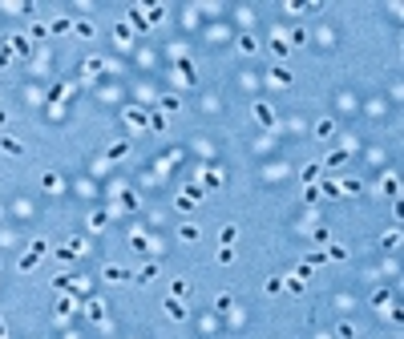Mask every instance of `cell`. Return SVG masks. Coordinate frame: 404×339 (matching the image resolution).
Returning a JSON list of instances; mask_svg holds the SVG:
<instances>
[{
    "mask_svg": "<svg viewBox=\"0 0 404 339\" xmlns=\"http://www.w3.org/2000/svg\"><path fill=\"white\" fill-rule=\"evenodd\" d=\"M344 162H347V154H344V150H336V154H328V166H332V170H336V166H344Z\"/></svg>",
    "mask_w": 404,
    "mask_h": 339,
    "instance_id": "cell-35",
    "label": "cell"
},
{
    "mask_svg": "<svg viewBox=\"0 0 404 339\" xmlns=\"http://www.w3.org/2000/svg\"><path fill=\"white\" fill-rule=\"evenodd\" d=\"M129 29H138V33H146V29H150V20H146V8H142V4H133V8H129Z\"/></svg>",
    "mask_w": 404,
    "mask_h": 339,
    "instance_id": "cell-1",
    "label": "cell"
},
{
    "mask_svg": "<svg viewBox=\"0 0 404 339\" xmlns=\"http://www.w3.org/2000/svg\"><path fill=\"white\" fill-rule=\"evenodd\" d=\"M178 238H182V242H198V226H194V222H182Z\"/></svg>",
    "mask_w": 404,
    "mask_h": 339,
    "instance_id": "cell-21",
    "label": "cell"
},
{
    "mask_svg": "<svg viewBox=\"0 0 404 339\" xmlns=\"http://www.w3.org/2000/svg\"><path fill=\"white\" fill-rule=\"evenodd\" d=\"M303 287H307V282L299 279V275H291V279H287V291H295V295H299V291H303Z\"/></svg>",
    "mask_w": 404,
    "mask_h": 339,
    "instance_id": "cell-38",
    "label": "cell"
},
{
    "mask_svg": "<svg viewBox=\"0 0 404 339\" xmlns=\"http://www.w3.org/2000/svg\"><path fill=\"white\" fill-rule=\"evenodd\" d=\"M238 49H243V53H259V41H255V37H238Z\"/></svg>",
    "mask_w": 404,
    "mask_h": 339,
    "instance_id": "cell-26",
    "label": "cell"
},
{
    "mask_svg": "<svg viewBox=\"0 0 404 339\" xmlns=\"http://www.w3.org/2000/svg\"><path fill=\"white\" fill-rule=\"evenodd\" d=\"M255 121H259V125H263V129H271V125H275V109H271V105H263V101H259V105H255Z\"/></svg>",
    "mask_w": 404,
    "mask_h": 339,
    "instance_id": "cell-2",
    "label": "cell"
},
{
    "mask_svg": "<svg viewBox=\"0 0 404 339\" xmlns=\"http://www.w3.org/2000/svg\"><path fill=\"white\" fill-rule=\"evenodd\" d=\"M315 242H319V246H328V242H332V238H328V226H315Z\"/></svg>",
    "mask_w": 404,
    "mask_h": 339,
    "instance_id": "cell-40",
    "label": "cell"
},
{
    "mask_svg": "<svg viewBox=\"0 0 404 339\" xmlns=\"http://www.w3.org/2000/svg\"><path fill=\"white\" fill-rule=\"evenodd\" d=\"M388 303H392L388 291H376V295H372V307H388Z\"/></svg>",
    "mask_w": 404,
    "mask_h": 339,
    "instance_id": "cell-33",
    "label": "cell"
},
{
    "mask_svg": "<svg viewBox=\"0 0 404 339\" xmlns=\"http://www.w3.org/2000/svg\"><path fill=\"white\" fill-rule=\"evenodd\" d=\"M146 117H150L146 109H125V121H129L133 129H146Z\"/></svg>",
    "mask_w": 404,
    "mask_h": 339,
    "instance_id": "cell-9",
    "label": "cell"
},
{
    "mask_svg": "<svg viewBox=\"0 0 404 339\" xmlns=\"http://www.w3.org/2000/svg\"><path fill=\"white\" fill-rule=\"evenodd\" d=\"M0 339H4V323H0Z\"/></svg>",
    "mask_w": 404,
    "mask_h": 339,
    "instance_id": "cell-46",
    "label": "cell"
},
{
    "mask_svg": "<svg viewBox=\"0 0 404 339\" xmlns=\"http://www.w3.org/2000/svg\"><path fill=\"white\" fill-rule=\"evenodd\" d=\"M206 186H219V174H214V170H206V174H202V190H206Z\"/></svg>",
    "mask_w": 404,
    "mask_h": 339,
    "instance_id": "cell-39",
    "label": "cell"
},
{
    "mask_svg": "<svg viewBox=\"0 0 404 339\" xmlns=\"http://www.w3.org/2000/svg\"><path fill=\"white\" fill-rule=\"evenodd\" d=\"M214 307H219V311H231L234 299H231V295H219V303H214Z\"/></svg>",
    "mask_w": 404,
    "mask_h": 339,
    "instance_id": "cell-43",
    "label": "cell"
},
{
    "mask_svg": "<svg viewBox=\"0 0 404 339\" xmlns=\"http://www.w3.org/2000/svg\"><path fill=\"white\" fill-rule=\"evenodd\" d=\"M287 45H307V33H303V29H291V37H287Z\"/></svg>",
    "mask_w": 404,
    "mask_h": 339,
    "instance_id": "cell-34",
    "label": "cell"
},
{
    "mask_svg": "<svg viewBox=\"0 0 404 339\" xmlns=\"http://www.w3.org/2000/svg\"><path fill=\"white\" fill-rule=\"evenodd\" d=\"M37 263H41V259H33V255H20V271H33Z\"/></svg>",
    "mask_w": 404,
    "mask_h": 339,
    "instance_id": "cell-42",
    "label": "cell"
},
{
    "mask_svg": "<svg viewBox=\"0 0 404 339\" xmlns=\"http://www.w3.org/2000/svg\"><path fill=\"white\" fill-rule=\"evenodd\" d=\"M85 311H89V319H105V303H97V299H85Z\"/></svg>",
    "mask_w": 404,
    "mask_h": 339,
    "instance_id": "cell-12",
    "label": "cell"
},
{
    "mask_svg": "<svg viewBox=\"0 0 404 339\" xmlns=\"http://www.w3.org/2000/svg\"><path fill=\"white\" fill-rule=\"evenodd\" d=\"M0 150H4L8 158H20V154H24V146H20L16 137H0Z\"/></svg>",
    "mask_w": 404,
    "mask_h": 339,
    "instance_id": "cell-7",
    "label": "cell"
},
{
    "mask_svg": "<svg viewBox=\"0 0 404 339\" xmlns=\"http://www.w3.org/2000/svg\"><path fill=\"white\" fill-rule=\"evenodd\" d=\"M332 133H336V121H332V117L315 121V137H332Z\"/></svg>",
    "mask_w": 404,
    "mask_h": 339,
    "instance_id": "cell-19",
    "label": "cell"
},
{
    "mask_svg": "<svg viewBox=\"0 0 404 339\" xmlns=\"http://www.w3.org/2000/svg\"><path fill=\"white\" fill-rule=\"evenodd\" d=\"M65 246H69V250H73V259H81V255H85V238H69V242H65Z\"/></svg>",
    "mask_w": 404,
    "mask_h": 339,
    "instance_id": "cell-27",
    "label": "cell"
},
{
    "mask_svg": "<svg viewBox=\"0 0 404 339\" xmlns=\"http://www.w3.org/2000/svg\"><path fill=\"white\" fill-rule=\"evenodd\" d=\"M69 29H73V20H53L49 24V33H69Z\"/></svg>",
    "mask_w": 404,
    "mask_h": 339,
    "instance_id": "cell-37",
    "label": "cell"
},
{
    "mask_svg": "<svg viewBox=\"0 0 404 339\" xmlns=\"http://www.w3.org/2000/svg\"><path fill=\"white\" fill-rule=\"evenodd\" d=\"M178 109H182L178 97H162V113H178Z\"/></svg>",
    "mask_w": 404,
    "mask_h": 339,
    "instance_id": "cell-30",
    "label": "cell"
},
{
    "mask_svg": "<svg viewBox=\"0 0 404 339\" xmlns=\"http://www.w3.org/2000/svg\"><path fill=\"white\" fill-rule=\"evenodd\" d=\"M380 242H384V246H400V230H388Z\"/></svg>",
    "mask_w": 404,
    "mask_h": 339,
    "instance_id": "cell-36",
    "label": "cell"
},
{
    "mask_svg": "<svg viewBox=\"0 0 404 339\" xmlns=\"http://www.w3.org/2000/svg\"><path fill=\"white\" fill-rule=\"evenodd\" d=\"M101 69H105L101 56H89V61H85V73H101Z\"/></svg>",
    "mask_w": 404,
    "mask_h": 339,
    "instance_id": "cell-31",
    "label": "cell"
},
{
    "mask_svg": "<svg viewBox=\"0 0 404 339\" xmlns=\"http://www.w3.org/2000/svg\"><path fill=\"white\" fill-rule=\"evenodd\" d=\"M170 299H190V282H186V279H174V287H170Z\"/></svg>",
    "mask_w": 404,
    "mask_h": 339,
    "instance_id": "cell-17",
    "label": "cell"
},
{
    "mask_svg": "<svg viewBox=\"0 0 404 339\" xmlns=\"http://www.w3.org/2000/svg\"><path fill=\"white\" fill-rule=\"evenodd\" d=\"M146 125H150V129H170V117H166V113H150Z\"/></svg>",
    "mask_w": 404,
    "mask_h": 339,
    "instance_id": "cell-18",
    "label": "cell"
},
{
    "mask_svg": "<svg viewBox=\"0 0 404 339\" xmlns=\"http://www.w3.org/2000/svg\"><path fill=\"white\" fill-rule=\"evenodd\" d=\"M61 186H65V182H61L53 170H45V174H41V190H45V194H57Z\"/></svg>",
    "mask_w": 404,
    "mask_h": 339,
    "instance_id": "cell-4",
    "label": "cell"
},
{
    "mask_svg": "<svg viewBox=\"0 0 404 339\" xmlns=\"http://www.w3.org/2000/svg\"><path fill=\"white\" fill-rule=\"evenodd\" d=\"M336 339H356V327H352V323H340V327H336Z\"/></svg>",
    "mask_w": 404,
    "mask_h": 339,
    "instance_id": "cell-28",
    "label": "cell"
},
{
    "mask_svg": "<svg viewBox=\"0 0 404 339\" xmlns=\"http://www.w3.org/2000/svg\"><path fill=\"white\" fill-rule=\"evenodd\" d=\"M73 33H77V37H85V41H93V33H97V29H93V20H73Z\"/></svg>",
    "mask_w": 404,
    "mask_h": 339,
    "instance_id": "cell-11",
    "label": "cell"
},
{
    "mask_svg": "<svg viewBox=\"0 0 404 339\" xmlns=\"http://www.w3.org/2000/svg\"><path fill=\"white\" fill-rule=\"evenodd\" d=\"M324 255H328V263H344V259H347V246H336V242H328V250H324Z\"/></svg>",
    "mask_w": 404,
    "mask_h": 339,
    "instance_id": "cell-15",
    "label": "cell"
},
{
    "mask_svg": "<svg viewBox=\"0 0 404 339\" xmlns=\"http://www.w3.org/2000/svg\"><path fill=\"white\" fill-rule=\"evenodd\" d=\"M142 8H146V20H150V24H158V20L166 16V4H142Z\"/></svg>",
    "mask_w": 404,
    "mask_h": 339,
    "instance_id": "cell-10",
    "label": "cell"
},
{
    "mask_svg": "<svg viewBox=\"0 0 404 339\" xmlns=\"http://www.w3.org/2000/svg\"><path fill=\"white\" fill-rule=\"evenodd\" d=\"M319 174H324V166H319V162H307L299 178H303V186H315V182H319Z\"/></svg>",
    "mask_w": 404,
    "mask_h": 339,
    "instance_id": "cell-5",
    "label": "cell"
},
{
    "mask_svg": "<svg viewBox=\"0 0 404 339\" xmlns=\"http://www.w3.org/2000/svg\"><path fill=\"white\" fill-rule=\"evenodd\" d=\"M158 279V267H142V271H138V282H154Z\"/></svg>",
    "mask_w": 404,
    "mask_h": 339,
    "instance_id": "cell-29",
    "label": "cell"
},
{
    "mask_svg": "<svg viewBox=\"0 0 404 339\" xmlns=\"http://www.w3.org/2000/svg\"><path fill=\"white\" fill-rule=\"evenodd\" d=\"M101 279H105V282H121V279H129V275H125V271H121L117 263H110V267L101 271Z\"/></svg>",
    "mask_w": 404,
    "mask_h": 339,
    "instance_id": "cell-13",
    "label": "cell"
},
{
    "mask_svg": "<svg viewBox=\"0 0 404 339\" xmlns=\"http://www.w3.org/2000/svg\"><path fill=\"white\" fill-rule=\"evenodd\" d=\"M219 242H223V246H234V242H238V226H223Z\"/></svg>",
    "mask_w": 404,
    "mask_h": 339,
    "instance_id": "cell-22",
    "label": "cell"
},
{
    "mask_svg": "<svg viewBox=\"0 0 404 339\" xmlns=\"http://www.w3.org/2000/svg\"><path fill=\"white\" fill-rule=\"evenodd\" d=\"M8 65H12V49L4 45V49H0V69H8Z\"/></svg>",
    "mask_w": 404,
    "mask_h": 339,
    "instance_id": "cell-45",
    "label": "cell"
},
{
    "mask_svg": "<svg viewBox=\"0 0 404 339\" xmlns=\"http://www.w3.org/2000/svg\"><path fill=\"white\" fill-rule=\"evenodd\" d=\"M129 37H133V29H129L125 20H117V24H114V41H117V45H125Z\"/></svg>",
    "mask_w": 404,
    "mask_h": 339,
    "instance_id": "cell-16",
    "label": "cell"
},
{
    "mask_svg": "<svg viewBox=\"0 0 404 339\" xmlns=\"http://www.w3.org/2000/svg\"><path fill=\"white\" fill-rule=\"evenodd\" d=\"M219 263H234V250H231V246H219Z\"/></svg>",
    "mask_w": 404,
    "mask_h": 339,
    "instance_id": "cell-44",
    "label": "cell"
},
{
    "mask_svg": "<svg viewBox=\"0 0 404 339\" xmlns=\"http://www.w3.org/2000/svg\"><path fill=\"white\" fill-rule=\"evenodd\" d=\"M271 85H279V89H287V85H291V73L283 69V65H279V69H271Z\"/></svg>",
    "mask_w": 404,
    "mask_h": 339,
    "instance_id": "cell-14",
    "label": "cell"
},
{
    "mask_svg": "<svg viewBox=\"0 0 404 339\" xmlns=\"http://www.w3.org/2000/svg\"><path fill=\"white\" fill-rule=\"evenodd\" d=\"M133 250H150V238L146 234H133Z\"/></svg>",
    "mask_w": 404,
    "mask_h": 339,
    "instance_id": "cell-41",
    "label": "cell"
},
{
    "mask_svg": "<svg viewBox=\"0 0 404 339\" xmlns=\"http://www.w3.org/2000/svg\"><path fill=\"white\" fill-rule=\"evenodd\" d=\"M121 158H129V142H110L105 162H121Z\"/></svg>",
    "mask_w": 404,
    "mask_h": 339,
    "instance_id": "cell-3",
    "label": "cell"
},
{
    "mask_svg": "<svg viewBox=\"0 0 404 339\" xmlns=\"http://www.w3.org/2000/svg\"><path fill=\"white\" fill-rule=\"evenodd\" d=\"M29 255H33V259H45V255H49V242H45V238H33V242H29Z\"/></svg>",
    "mask_w": 404,
    "mask_h": 339,
    "instance_id": "cell-20",
    "label": "cell"
},
{
    "mask_svg": "<svg viewBox=\"0 0 404 339\" xmlns=\"http://www.w3.org/2000/svg\"><path fill=\"white\" fill-rule=\"evenodd\" d=\"M324 263H328L324 250H311V255H307V267H324Z\"/></svg>",
    "mask_w": 404,
    "mask_h": 339,
    "instance_id": "cell-32",
    "label": "cell"
},
{
    "mask_svg": "<svg viewBox=\"0 0 404 339\" xmlns=\"http://www.w3.org/2000/svg\"><path fill=\"white\" fill-rule=\"evenodd\" d=\"M8 49H12V56H24V53H33V41H24V37H12V41H8Z\"/></svg>",
    "mask_w": 404,
    "mask_h": 339,
    "instance_id": "cell-8",
    "label": "cell"
},
{
    "mask_svg": "<svg viewBox=\"0 0 404 339\" xmlns=\"http://www.w3.org/2000/svg\"><path fill=\"white\" fill-rule=\"evenodd\" d=\"M271 53H275V56H287V53H291L287 37H275V41H271Z\"/></svg>",
    "mask_w": 404,
    "mask_h": 339,
    "instance_id": "cell-24",
    "label": "cell"
},
{
    "mask_svg": "<svg viewBox=\"0 0 404 339\" xmlns=\"http://www.w3.org/2000/svg\"><path fill=\"white\" fill-rule=\"evenodd\" d=\"M319 186V194H328V198H340L344 190H340V182H315Z\"/></svg>",
    "mask_w": 404,
    "mask_h": 339,
    "instance_id": "cell-23",
    "label": "cell"
},
{
    "mask_svg": "<svg viewBox=\"0 0 404 339\" xmlns=\"http://www.w3.org/2000/svg\"><path fill=\"white\" fill-rule=\"evenodd\" d=\"M166 315H170L174 323H182V319H186V307H182V299H166Z\"/></svg>",
    "mask_w": 404,
    "mask_h": 339,
    "instance_id": "cell-6",
    "label": "cell"
},
{
    "mask_svg": "<svg viewBox=\"0 0 404 339\" xmlns=\"http://www.w3.org/2000/svg\"><path fill=\"white\" fill-rule=\"evenodd\" d=\"M178 69H182V77H186V85H194V77H198V73H194V65H190V61H186V56H182V61H178Z\"/></svg>",
    "mask_w": 404,
    "mask_h": 339,
    "instance_id": "cell-25",
    "label": "cell"
}]
</instances>
